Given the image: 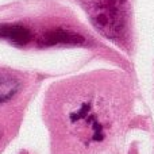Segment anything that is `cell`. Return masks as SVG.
<instances>
[{
	"label": "cell",
	"instance_id": "1",
	"mask_svg": "<svg viewBox=\"0 0 154 154\" xmlns=\"http://www.w3.org/2000/svg\"><path fill=\"white\" fill-rule=\"evenodd\" d=\"M127 0H82L92 24L107 38L118 39L126 27Z\"/></svg>",
	"mask_w": 154,
	"mask_h": 154
},
{
	"label": "cell",
	"instance_id": "2",
	"mask_svg": "<svg viewBox=\"0 0 154 154\" xmlns=\"http://www.w3.org/2000/svg\"><path fill=\"white\" fill-rule=\"evenodd\" d=\"M77 96L73 97V108L69 111V122L72 125H85L87 127L92 128L95 141H99L104 135L103 125L99 120V114L96 112V108H99V104L103 101L101 96H97L95 89L89 87H80Z\"/></svg>",
	"mask_w": 154,
	"mask_h": 154
},
{
	"label": "cell",
	"instance_id": "3",
	"mask_svg": "<svg viewBox=\"0 0 154 154\" xmlns=\"http://www.w3.org/2000/svg\"><path fill=\"white\" fill-rule=\"evenodd\" d=\"M85 42L84 37L72 30L53 29L45 31L38 39L41 46H54V45H80Z\"/></svg>",
	"mask_w": 154,
	"mask_h": 154
},
{
	"label": "cell",
	"instance_id": "4",
	"mask_svg": "<svg viewBox=\"0 0 154 154\" xmlns=\"http://www.w3.org/2000/svg\"><path fill=\"white\" fill-rule=\"evenodd\" d=\"M0 38L16 46H26L29 42H31L32 34L27 27L22 24L4 23L0 24Z\"/></svg>",
	"mask_w": 154,
	"mask_h": 154
},
{
	"label": "cell",
	"instance_id": "5",
	"mask_svg": "<svg viewBox=\"0 0 154 154\" xmlns=\"http://www.w3.org/2000/svg\"><path fill=\"white\" fill-rule=\"evenodd\" d=\"M22 88V81L15 75L0 72V104L12 100Z\"/></svg>",
	"mask_w": 154,
	"mask_h": 154
},
{
	"label": "cell",
	"instance_id": "6",
	"mask_svg": "<svg viewBox=\"0 0 154 154\" xmlns=\"http://www.w3.org/2000/svg\"><path fill=\"white\" fill-rule=\"evenodd\" d=\"M0 138H2V134H0Z\"/></svg>",
	"mask_w": 154,
	"mask_h": 154
}]
</instances>
